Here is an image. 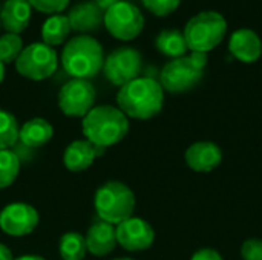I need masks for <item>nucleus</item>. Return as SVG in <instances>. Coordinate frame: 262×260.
<instances>
[{"instance_id": "19", "label": "nucleus", "mask_w": 262, "mask_h": 260, "mask_svg": "<svg viewBox=\"0 0 262 260\" xmlns=\"http://www.w3.org/2000/svg\"><path fill=\"white\" fill-rule=\"evenodd\" d=\"M54 136V127L45 118H32L26 121L18 130V141L29 147L38 149L46 146Z\"/></svg>"}, {"instance_id": "26", "label": "nucleus", "mask_w": 262, "mask_h": 260, "mask_svg": "<svg viewBox=\"0 0 262 260\" xmlns=\"http://www.w3.org/2000/svg\"><path fill=\"white\" fill-rule=\"evenodd\" d=\"M144 8L157 17H166L172 14L181 3V0H141Z\"/></svg>"}, {"instance_id": "33", "label": "nucleus", "mask_w": 262, "mask_h": 260, "mask_svg": "<svg viewBox=\"0 0 262 260\" xmlns=\"http://www.w3.org/2000/svg\"><path fill=\"white\" fill-rule=\"evenodd\" d=\"M3 80H5V64L0 61V84L3 83Z\"/></svg>"}, {"instance_id": "34", "label": "nucleus", "mask_w": 262, "mask_h": 260, "mask_svg": "<svg viewBox=\"0 0 262 260\" xmlns=\"http://www.w3.org/2000/svg\"><path fill=\"white\" fill-rule=\"evenodd\" d=\"M114 260H135V259H130V257H118V259H114Z\"/></svg>"}, {"instance_id": "27", "label": "nucleus", "mask_w": 262, "mask_h": 260, "mask_svg": "<svg viewBox=\"0 0 262 260\" xmlns=\"http://www.w3.org/2000/svg\"><path fill=\"white\" fill-rule=\"evenodd\" d=\"M31 8L37 9L38 12L55 15L61 14L71 3V0H28Z\"/></svg>"}, {"instance_id": "10", "label": "nucleus", "mask_w": 262, "mask_h": 260, "mask_svg": "<svg viewBox=\"0 0 262 260\" xmlns=\"http://www.w3.org/2000/svg\"><path fill=\"white\" fill-rule=\"evenodd\" d=\"M143 67L141 54L134 48H118L112 51L103 64V74L114 86H124L140 77Z\"/></svg>"}, {"instance_id": "17", "label": "nucleus", "mask_w": 262, "mask_h": 260, "mask_svg": "<svg viewBox=\"0 0 262 260\" xmlns=\"http://www.w3.org/2000/svg\"><path fill=\"white\" fill-rule=\"evenodd\" d=\"M31 11L32 8L28 0H6L0 12L3 29L9 34L20 35L29 25Z\"/></svg>"}, {"instance_id": "25", "label": "nucleus", "mask_w": 262, "mask_h": 260, "mask_svg": "<svg viewBox=\"0 0 262 260\" xmlns=\"http://www.w3.org/2000/svg\"><path fill=\"white\" fill-rule=\"evenodd\" d=\"M21 51H23V41L20 35L9 34V32L0 35V61L3 64L15 63Z\"/></svg>"}, {"instance_id": "1", "label": "nucleus", "mask_w": 262, "mask_h": 260, "mask_svg": "<svg viewBox=\"0 0 262 260\" xmlns=\"http://www.w3.org/2000/svg\"><path fill=\"white\" fill-rule=\"evenodd\" d=\"M117 104L127 118L150 120L163 109L164 90L160 81L150 77H138L120 87Z\"/></svg>"}, {"instance_id": "2", "label": "nucleus", "mask_w": 262, "mask_h": 260, "mask_svg": "<svg viewBox=\"0 0 262 260\" xmlns=\"http://www.w3.org/2000/svg\"><path fill=\"white\" fill-rule=\"evenodd\" d=\"M81 132L95 147H111L126 138L129 132V118L115 106H94L83 118Z\"/></svg>"}, {"instance_id": "30", "label": "nucleus", "mask_w": 262, "mask_h": 260, "mask_svg": "<svg viewBox=\"0 0 262 260\" xmlns=\"http://www.w3.org/2000/svg\"><path fill=\"white\" fill-rule=\"evenodd\" d=\"M92 2H94L100 9H103V11L106 12L109 8H112V6H114L115 3H118L120 0H92Z\"/></svg>"}, {"instance_id": "6", "label": "nucleus", "mask_w": 262, "mask_h": 260, "mask_svg": "<svg viewBox=\"0 0 262 260\" xmlns=\"http://www.w3.org/2000/svg\"><path fill=\"white\" fill-rule=\"evenodd\" d=\"M58 67V55L54 48L41 43H31L23 48L15 60L17 72L32 81H43L54 75Z\"/></svg>"}, {"instance_id": "31", "label": "nucleus", "mask_w": 262, "mask_h": 260, "mask_svg": "<svg viewBox=\"0 0 262 260\" xmlns=\"http://www.w3.org/2000/svg\"><path fill=\"white\" fill-rule=\"evenodd\" d=\"M0 260H14L11 250L3 244H0Z\"/></svg>"}, {"instance_id": "11", "label": "nucleus", "mask_w": 262, "mask_h": 260, "mask_svg": "<svg viewBox=\"0 0 262 260\" xmlns=\"http://www.w3.org/2000/svg\"><path fill=\"white\" fill-rule=\"evenodd\" d=\"M38 211L25 202H14L0 211V230L12 238L31 234L38 225Z\"/></svg>"}, {"instance_id": "13", "label": "nucleus", "mask_w": 262, "mask_h": 260, "mask_svg": "<svg viewBox=\"0 0 262 260\" xmlns=\"http://www.w3.org/2000/svg\"><path fill=\"white\" fill-rule=\"evenodd\" d=\"M187 167L198 173H209L215 170L223 161V152L215 143L201 141L192 144L184 155Z\"/></svg>"}, {"instance_id": "32", "label": "nucleus", "mask_w": 262, "mask_h": 260, "mask_svg": "<svg viewBox=\"0 0 262 260\" xmlns=\"http://www.w3.org/2000/svg\"><path fill=\"white\" fill-rule=\"evenodd\" d=\"M14 260H46V259H43L41 256H35V254H26V256L15 257Z\"/></svg>"}, {"instance_id": "16", "label": "nucleus", "mask_w": 262, "mask_h": 260, "mask_svg": "<svg viewBox=\"0 0 262 260\" xmlns=\"http://www.w3.org/2000/svg\"><path fill=\"white\" fill-rule=\"evenodd\" d=\"M84 239H86L88 251L98 257H104V256L111 254L117 247L115 227L104 221L94 222L89 227Z\"/></svg>"}, {"instance_id": "22", "label": "nucleus", "mask_w": 262, "mask_h": 260, "mask_svg": "<svg viewBox=\"0 0 262 260\" xmlns=\"http://www.w3.org/2000/svg\"><path fill=\"white\" fill-rule=\"evenodd\" d=\"M58 253L63 260H83L88 253L84 236L77 231L63 234L58 244Z\"/></svg>"}, {"instance_id": "18", "label": "nucleus", "mask_w": 262, "mask_h": 260, "mask_svg": "<svg viewBox=\"0 0 262 260\" xmlns=\"http://www.w3.org/2000/svg\"><path fill=\"white\" fill-rule=\"evenodd\" d=\"M97 149L98 147H95L88 139L72 141L64 149V153H63L64 167L74 173H80V172L88 170L97 158V153H98Z\"/></svg>"}, {"instance_id": "28", "label": "nucleus", "mask_w": 262, "mask_h": 260, "mask_svg": "<svg viewBox=\"0 0 262 260\" xmlns=\"http://www.w3.org/2000/svg\"><path fill=\"white\" fill-rule=\"evenodd\" d=\"M243 260H262L261 239H247L241 247Z\"/></svg>"}, {"instance_id": "24", "label": "nucleus", "mask_w": 262, "mask_h": 260, "mask_svg": "<svg viewBox=\"0 0 262 260\" xmlns=\"http://www.w3.org/2000/svg\"><path fill=\"white\" fill-rule=\"evenodd\" d=\"M20 126L12 113L0 109V150H9L18 141Z\"/></svg>"}, {"instance_id": "9", "label": "nucleus", "mask_w": 262, "mask_h": 260, "mask_svg": "<svg viewBox=\"0 0 262 260\" xmlns=\"http://www.w3.org/2000/svg\"><path fill=\"white\" fill-rule=\"evenodd\" d=\"M95 87L89 80L72 78L58 92V107L66 116L84 118L95 104Z\"/></svg>"}, {"instance_id": "3", "label": "nucleus", "mask_w": 262, "mask_h": 260, "mask_svg": "<svg viewBox=\"0 0 262 260\" xmlns=\"http://www.w3.org/2000/svg\"><path fill=\"white\" fill-rule=\"evenodd\" d=\"M104 64V52L100 41L91 35L80 34L71 38L61 52V66L68 75L78 80L95 77Z\"/></svg>"}, {"instance_id": "21", "label": "nucleus", "mask_w": 262, "mask_h": 260, "mask_svg": "<svg viewBox=\"0 0 262 260\" xmlns=\"http://www.w3.org/2000/svg\"><path fill=\"white\" fill-rule=\"evenodd\" d=\"M71 31H72V28L68 20V15H63V14L51 15L41 26L43 43L51 48L60 46L66 41Z\"/></svg>"}, {"instance_id": "15", "label": "nucleus", "mask_w": 262, "mask_h": 260, "mask_svg": "<svg viewBox=\"0 0 262 260\" xmlns=\"http://www.w3.org/2000/svg\"><path fill=\"white\" fill-rule=\"evenodd\" d=\"M68 20L74 31L88 35V32H94L104 25V11L94 2H81L71 8Z\"/></svg>"}, {"instance_id": "35", "label": "nucleus", "mask_w": 262, "mask_h": 260, "mask_svg": "<svg viewBox=\"0 0 262 260\" xmlns=\"http://www.w3.org/2000/svg\"><path fill=\"white\" fill-rule=\"evenodd\" d=\"M0 26H2V23H0Z\"/></svg>"}, {"instance_id": "4", "label": "nucleus", "mask_w": 262, "mask_h": 260, "mask_svg": "<svg viewBox=\"0 0 262 260\" xmlns=\"http://www.w3.org/2000/svg\"><path fill=\"white\" fill-rule=\"evenodd\" d=\"M137 201L134 192L120 181L103 184L94 196V207L100 218L114 227L132 218Z\"/></svg>"}, {"instance_id": "14", "label": "nucleus", "mask_w": 262, "mask_h": 260, "mask_svg": "<svg viewBox=\"0 0 262 260\" xmlns=\"http://www.w3.org/2000/svg\"><path fill=\"white\" fill-rule=\"evenodd\" d=\"M229 51L243 63H255L261 58L262 41L253 29L241 28L230 35Z\"/></svg>"}, {"instance_id": "29", "label": "nucleus", "mask_w": 262, "mask_h": 260, "mask_svg": "<svg viewBox=\"0 0 262 260\" xmlns=\"http://www.w3.org/2000/svg\"><path fill=\"white\" fill-rule=\"evenodd\" d=\"M190 260H224V259H223V256H221L218 251H215V250H212V248H203V250H198V251L192 256V259Z\"/></svg>"}, {"instance_id": "23", "label": "nucleus", "mask_w": 262, "mask_h": 260, "mask_svg": "<svg viewBox=\"0 0 262 260\" xmlns=\"http://www.w3.org/2000/svg\"><path fill=\"white\" fill-rule=\"evenodd\" d=\"M20 172V159L12 150H0V190L14 184Z\"/></svg>"}, {"instance_id": "5", "label": "nucleus", "mask_w": 262, "mask_h": 260, "mask_svg": "<svg viewBox=\"0 0 262 260\" xmlns=\"http://www.w3.org/2000/svg\"><path fill=\"white\" fill-rule=\"evenodd\" d=\"M187 48L192 52H209L224 40L227 20L216 11H203L193 15L183 31Z\"/></svg>"}, {"instance_id": "12", "label": "nucleus", "mask_w": 262, "mask_h": 260, "mask_svg": "<svg viewBox=\"0 0 262 260\" xmlns=\"http://www.w3.org/2000/svg\"><path fill=\"white\" fill-rule=\"evenodd\" d=\"M117 244L127 251L149 250L155 241V231L150 224L141 218H129L115 227Z\"/></svg>"}, {"instance_id": "8", "label": "nucleus", "mask_w": 262, "mask_h": 260, "mask_svg": "<svg viewBox=\"0 0 262 260\" xmlns=\"http://www.w3.org/2000/svg\"><path fill=\"white\" fill-rule=\"evenodd\" d=\"M104 28L114 38L130 41L143 32L144 17L134 3L120 0L104 12Z\"/></svg>"}, {"instance_id": "20", "label": "nucleus", "mask_w": 262, "mask_h": 260, "mask_svg": "<svg viewBox=\"0 0 262 260\" xmlns=\"http://www.w3.org/2000/svg\"><path fill=\"white\" fill-rule=\"evenodd\" d=\"M155 48L169 58L184 57L189 51L183 31L180 29H164L155 38Z\"/></svg>"}, {"instance_id": "7", "label": "nucleus", "mask_w": 262, "mask_h": 260, "mask_svg": "<svg viewBox=\"0 0 262 260\" xmlns=\"http://www.w3.org/2000/svg\"><path fill=\"white\" fill-rule=\"evenodd\" d=\"M204 69L200 67L190 55L173 58L164 64L160 74V84L169 93H184L200 84Z\"/></svg>"}]
</instances>
